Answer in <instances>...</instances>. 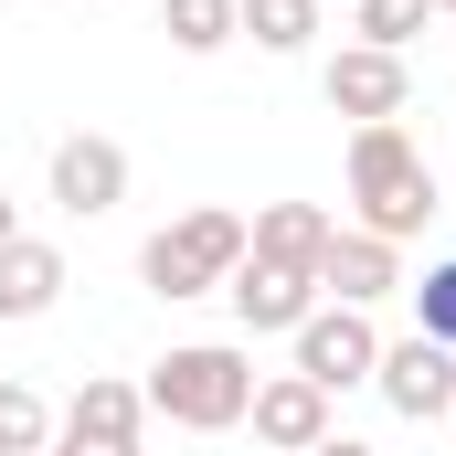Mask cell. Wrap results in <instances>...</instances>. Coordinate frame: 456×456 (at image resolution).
Listing matches in <instances>:
<instances>
[{
    "mask_svg": "<svg viewBox=\"0 0 456 456\" xmlns=\"http://www.w3.org/2000/svg\"><path fill=\"white\" fill-rule=\"evenodd\" d=\"M255 382H265V371H255L233 340H181V350H159V361H149V382H138V393H149V414H170L181 436H224V425H244Z\"/></svg>",
    "mask_w": 456,
    "mask_h": 456,
    "instance_id": "1",
    "label": "cell"
},
{
    "mask_svg": "<svg viewBox=\"0 0 456 456\" xmlns=\"http://www.w3.org/2000/svg\"><path fill=\"white\" fill-rule=\"evenodd\" d=\"M350 202H361V233H382V244H414L436 224V159L403 138V117L350 127Z\"/></svg>",
    "mask_w": 456,
    "mask_h": 456,
    "instance_id": "2",
    "label": "cell"
},
{
    "mask_svg": "<svg viewBox=\"0 0 456 456\" xmlns=\"http://www.w3.org/2000/svg\"><path fill=\"white\" fill-rule=\"evenodd\" d=\"M233 265H244V213H224V202H202V213H181V224H159L138 244L149 297H213Z\"/></svg>",
    "mask_w": 456,
    "mask_h": 456,
    "instance_id": "3",
    "label": "cell"
},
{
    "mask_svg": "<svg viewBox=\"0 0 456 456\" xmlns=\"http://www.w3.org/2000/svg\"><path fill=\"white\" fill-rule=\"evenodd\" d=\"M319 96H330V117H350V127H393V117L414 107V64H403V53H371V43H340V53L319 64Z\"/></svg>",
    "mask_w": 456,
    "mask_h": 456,
    "instance_id": "4",
    "label": "cell"
},
{
    "mask_svg": "<svg viewBox=\"0 0 456 456\" xmlns=\"http://www.w3.org/2000/svg\"><path fill=\"white\" fill-rule=\"evenodd\" d=\"M371 371H382V330H371V308H308V330H297V382L350 393V382H371Z\"/></svg>",
    "mask_w": 456,
    "mask_h": 456,
    "instance_id": "5",
    "label": "cell"
},
{
    "mask_svg": "<svg viewBox=\"0 0 456 456\" xmlns=\"http://www.w3.org/2000/svg\"><path fill=\"white\" fill-rule=\"evenodd\" d=\"M371 393L403 414V425H436V414H456V350L446 340H382V371H371Z\"/></svg>",
    "mask_w": 456,
    "mask_h": 456,
    "instance_id": "6",
    "label": "cell"
},
{
    "mask_svg": "<svg viewBox=\"0 0 456 456\" xmlns=\"http://www.w3.org/2000/svg\"><path fill=\"white\" fill-rule=\"evenodd\" d=\"M224 297H233V319H244V340H297L308 330V308H319V276H297V265H265V255H244L224 276Z\"/></svg>",
    "mask_w": 456,
    "mask_h": 456,
    "instance_id": "7",
    "label": "cell"
},
{
    "mask_svg": "<svg viewBox=\"0 0 456 456\" xmlns=\"http://www.w3.org/2000/svg\"><path fill=\"white\" fill-rule=\"evenodd\" d=\"M393 287H403V244H382V233H361V224L330 233V255H319V297L330 308H382Z\"/></svg>",
    "mask_w": 456,
    "mask_h": 456,
    "instance_id": "8",
    "label": "cell"
},
{
    "mask_svg": "<svg viewBox=\"0 0 456 456\" xmlns=\"http://www.w3.org/2000/svg\"><path fill=\"white\" fill-rule=\"evenodd\" d=\"M127 202V149L117 138H64L53 149V213H75V224H96V213H117Z\"/></svg>",
    "mask_w": 456,
    "mask_h": 456,
    "instance_id": "9",
    "label": "cell"
},
{
    "mask_svg": "<svg viewBox=\"0 0 456 456\" xmlns=\"http://www.w3.org/2000/svg\"><path fill=\"white\" fill-rule=\"evenodd\" d=\"M244 425H255V446L308 456L319 436H330V393H319V382H297V371H265V382H255V403H244Z\"/></svg>",
    "mask_w": 456,
    "mask_h": 456,
    "instance_id": "10",
    "label": "cell"
},
{
    "mask_svg": "<svg viewBox=\"0 0 456 456\" xmlns=\"http://www.w3.org/2000/svg\"><path fill=\"white\" fill-rule=\"evenodd\" d=\"M330 213L319 202H255V224H244V255H265V265H297V276H319V255H330Z\"/></svg>",
    "mask_w": 456,
    "mask_h": 456,
    "instance_id": "11",
    "label": "cell"
},
{
    "mask_svg": "<svg viewBox=\"0 0 456 456\" xmlns=\"http://www.w3.org/2000/svg\"><path fill=\"white\" fill-rule=\"evenodd\" d=\"M64 287H75L64 276V244H43V233H11L0 244V319H43Z\"/></svg>",
    "mask_w": 456,
    "mask_h": 456,
    "instance_id": "12",
    "label": "cell"
},
{
    "mask_svg": "<svg viewBox=\"0 0 456 456\" xmlns=\"http://www.w3.org/2000/svg\"><path fill=\"white\" fill-rule=\"evenodd\" d=\"M53 425H86V436H138V425H149V393H138V382H117V371H86V393H75Z\"/></svg>",
    "mask_w": 456,
    "mask_h": 456,
    "instance_id": "13",
    "label": "cell"
},
{
    "mask_svg": "<svg viewBox=\"0 0 456 456\" xmlns=\"http://www.w3.org/2000/svg\"><path fill=\"white\" fill-rule=\"evenodd\" d=\"M233 21H244L265 53H308V43H319V0H233Z\"/></svg>",
    "mask_w": 456,
    "mask_h": 456,
    "instance_id": "14",
    "label": "cell"
},
{
    "mask_svg": "<svg viewBox=\"0 0 456 456\" xmlns=\"http://www.w3.org/2000/svg\"><path fill=\"white\" fill-rule=\"evenodd\" d=\"M159 32H170V53H224L233 32V0H159Z\"/></svg>",
    "mask_w": 456,
    "mask_h": 456,
    "instance_id": "15",
    "label": "cell"
},
{
    "mask_svg": "<svg viewBox=\"0 0 456 456\" xmlns=\"http://www.w3.org/2000/svg\"><path fill=\"white\" fill-rule=\"evenodd\" d=\"M53 446V403L32 382H0V456H43Z\"/></svg>",
    "mask_w": 456,
    "mask_h": 456,
    "instance_id": "16",
    "label": "cell"
},
{
    "mask_svg": "<svg viewBox=\"0 0 456 456\" xmlns=\"http://www.w3.org/2000/svg\"><path fill=\"white\" fill-rule=\"evenodd\" d=\"M425 11H436V0H350V32H361L371 53H403V43L425 32Z\"/></svg>",
    "mask_w": 456,
    "mask_h": 456,
    "instance_id": "17",
    "label": "cell"
},
{
    "mask_svg": "<svg viewBox=\"0 0 456 456\" xmlns=\"http://www.w3.org/2000/svg\"><path fill=\"white\" fill-rule=\"evenodd\" d=\"M414 330L456 350V255H446V265H425V287H414Z\"/></svg>",
    "mask_w": 456,
    "mask_h": 456,
    "instance_id": "18",
    "label": "cell"
},
{
    "mask_svg": "<svg viewBox=\"0 0 456 456\" xmlns=\"http://www.w3.org/2000/svg\"><path fill=\"white\" fill-rule=\"evenodd\" d=\"M43 456H138V436H86V425H53Z\"/></svg>",
    "mask_w": 456,
    "mask_h": 456,
    "instance_id": "19",
    "label": "cell"
},
{
    "mask_svg": "<svg viewBox=\"0 0 456 456\" xmlns=\"http://www.w3.org/2000/svg\"><path fill=\"white\" fill-rule=\"evenodd\" d=\"M308 456H382V446H361V436H340V425H330V436H319Z\"/></svg>",
    "mask_w": 456,
    "mask_h": 456,
    "instance_id": "20",
    "label": "cell"
},
{
    "mask_svg": "<svg viewBox=\"0 0 456 456\" xmlns=\"http://www.w3.org/2000/svg\"><path fill=\"white\" fill-rule=\"evenodd\" d=\"M11 233H21V213H11V202H0V244H11Z\"/></svg>",
    "mask_w": 456,
    "mask_h": 456,
    "instance_id": "21",
    "label": "cell"
},
{
    "mask_svg": "<svg viewBox=\"0 0 456 456\" xmlns=\"http://www.w3.org/2000/svg\"><path fill=\"white\" fill-rule=\"evenodd\" d=\"M436 11H456V0H436Z\"/></svg>",
    "mask_w": 456,
    "mask_h": 456,
    "instance_id": "22",
    "label": "cell"
}]
</instances>
